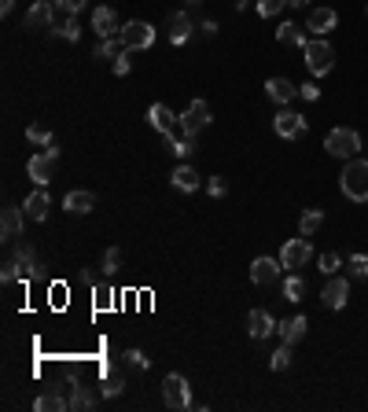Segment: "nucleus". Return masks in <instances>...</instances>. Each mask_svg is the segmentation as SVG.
<instances>
[{"instance_id":"obj_1","label":"nucleus","mask_w":368,"mask_h":412,"mask_svg":"<svg viewBox=\"0 0 368 412\" xmlns=\"http://www.w3.org/2000/svg\"><path fill=\"white\" fill-rule=\"evenodd\" d=\"M339 188L350 203H368V159H347V170L339 173Z\"/></svg>"},{"instance_id":"obj_2","label":"nucleus","mask_w":368,"mask_h":412,"mask_svg":"<svg viewBox=\"0 0 368 412\" xmlns=\"http://www.w3.org/2000/svg\"><path fill=\"white\" fill-rule=\"evenodd\" d=\"M302 55H306V70H310L313 78H324L331 74V66H335V48H331L328 41H306L302 44Z\"/></svg>"},{"instance_id":"obj_3","label":"nucleus","mask_w":368,"mask_h":412,"mask_svg":"<svg viewBox=\"0 0 368 412\" xmlns=\"http://www.w3.org/2000/svg\"><path fill=\"white\" fill-rule=\"evenodd\" d=\"M324 147H328V155H335V159H358V151H361L365 144H361V133H358V129L339 125V129H331V133L324 136Z\"/></svg>"},{"instance_id":"obj_4","label":"nucleus","mask_w":368,"mask_h":412,"mask_svg":"<svg viewBox=\"0 0 368 412\" xmlns=\"http://www.w3.org/2000/svg\"><path fill=\"white\" fill-rule=\"evenodd\" d=\"M162 402L170 409H192V386L181 372H170L162 379Z\"/></svg>"},{"instance_id":"obj_5","label":"nucleus","mask_w":368,"mask_h":412,"mask_svg":"<svg viewBox=\"0 0 368 412\" xmlns=\"http://www.w3.org/2000/svg\"><path fill=\"white\" fill-rule=\"evenodd\" d=\"M118 37H122V44L129 52H140V48H151V44H155V26L144 22V19H133V22H125V26H122Z\"/></svg>"},{"instance_id":"obj_6","label":"nucleus","mask_w":368,"mask_h":412,"mask_svg":"<svg viewBox=\"0 0 368 412\" xmlns=\"http://www.w3.org/2000/svg\"><path fill=\"white\" fill-rule=\"evenodd\" d=\"M310 258H313V247L306 235H299V240H288L280 247V265L283 269H291V273H299L302 265H310Z\"/></svg>"},{"instance_id":"obj_7","label":"nucleus","mask_w":368,"mask_h":412,"mask_svg":"<svg viewBox=\"0 0 368 412\" xmlns=\"http://www.w3.org/2000/svg\"><path fill=\"white\" fill-rule=\"evenodd\" d=\"M210 122H213L210 103L207 100H192V103H188V111L181 114V133L184 136H199V129H207Z\"/></svg>"},{"instance_id":"obj_8","label":"nucleus","mask_w":368,"mask_h":412,"mask_svg":"<svg viewBox=\"0 0 368 412\" xmlns=\"http://www.w3.org/2000/svg\"><path fill=\"white\" fill-rule=\"evenodd\" d=\"M272 129H277V136H283V140H302L306 136V118L302 114H295V111H280L277 118H272Z\"/></svg>"},{"instance_id":"obj_9","label":"nucleus","mask_w":368,"mask_h":412,"mask_svg":"<svg viewBox=\"0 0 368 412\" xmlns=\"http://www.w3.org/2000/svg\"><path fill=\"white\" fill-rule=\"evenodd\" d=\"M280 273H283L280 258H254V262H251V280L258 287H272L280 280Z\"/></svg>"},{"instance_id":"obj_10","label":"nucleus","mask_w":368,"mask_h":412,"mask_svg":"<svg viewBox=\"0 0 368 412\" xmlns=\"http://www.w3.org/2000/svg\"><path fill=\"white\" fill-rule=\"evenodd\" d=\"M192 15L188 11H170L166 15V37H170V44H184L188 37H192Z\"/></svg>"},{"instance_id":"obj_11","label":"nucleus","mask_w":368,"mask_h":412,"mask_svg":"<svg viewBox=\"0 0 368 412\" xmlns=\"http://www.w3.org/2000/svg\"><path fill=\"white\" fill-rule=\"evenodd\" d=\"M320 298H324L328 310H347V302H350V284H347V276H331L324 291H320Z\"/></svg>"},{"instance_id":"obj_12","label":"nucleus","mask_w":368,"mask_h":412,"mask_svg":"<svg viewBox=\"0 0 368 412\" xmlns=\"http://www.w3.org/2000/svg\"><path fill=\"white\" fill-rule=\"evenodd\" d=\"M26 210L19 206H4V214H0V235H4V243H15L22 235V225H26Z\"/></svg>"},{"instance_id":"obj_13","label":"nucleus","mask_w":368,"mask_h":412,"mask_svg":"<svg viewBox=\"0 0 368 412\" xmlns=\"http://www.w3.org/2000/svg\"><path fill=\"white\" fill-rule=\"evenodd\" d=\"M148 122H151V129H159L162 136H170V133H177V129H181V114H173L166 103H151Z\"/></svg>"},{"instance_id":"obj_14","label":"nucleus","mask_w":368,"mask_h":412,"mask_svg":"<svg viewBox=\"0 0 368 412\" xmlns=\"http://www.w3.org/2000/svg\"><path fill=\"white\" fill-rule=\"evenodd\" d=\"M55 15H59V8L52 0H37V4L26 11V30H52Z\"/></svg>"},{"instance_id":"obj_15","label":"nucleus","mask_w":368,"mask_h":412,"mask_svg":"<svg viewBox=\"0 0 368 412\" xmlns=\"http://www.w3.org/2000/svg\"><path fill=\"white\" fill-rule=\"evenodd\" d=\"M92 30H96V37H118L122 33V26H118V15H114V8H92Z\"/></svg>"},{"instance_id":"obj_16","label":"nucleus","mask_w":368,"mask_h":412,"mask_svg":"<svg viewBox=\"0 0 368 412\" xmlns=\"http://www.w3.org/2000/svg\"><path fill=\"white\" fill-rule=\"evenodd\" d=\"M247 332H251L254 343H262V339H269L272 332H277V321H272L269 310H251L247 313Z\"/></svg>"},{"instance_id":"obj_17","label":"nucleus","mask_w":368,"mask_h":412,"mask_svg":"<svg viewBox=\"0 0 368 412\" xmlns=\"http://www.w3.org/2000/svg\"><path fill=\"white\" fill-rule=\"evenodd\" d=\"M52 173H55V159L49 155V151H44V155H33V159L26 162V177H30V181L37 184V188L49 184Z\"/></svg>"},{"instance_id":"obj_18","label":"nucleus","mask_w":368,"mask_h":412,"mask_svg":"<svg viewBox=\"0 0 368 412\" xmlns=\"http://www.w3.org/2000/svg\"><path fill=\"white\" fill-rule=\"evenodd\" d=\"M335 22H339L335 8H313V11H310V19H306V30L317 33V37H324V33L335 30Z\"/></svg>"},{"instance_id":"obj_19","label":"nucleus","mask_w":368,"mask_h":412,"mask_svg":"<svg viewBox=\"0 0 368 412\" xmlns=\"http://www.w3.org/2000/svg\"><path fill=\"white\" fill-rule=\"evenodd\" d=\"M15 265H19L22 284H26V280H37V276H41L37 258H33V247H30V243H19V251H15Z\"/></svg>"},{"instance_id":"obj_20","label":"nucleus","mask_w":368,"mask_h":412,"mask_svg":"<svg viewBox=\"0 0 368 412\" xmlns=\"http://www.w3.org/2000/svg\"><path fill=\"white\" fill-rule=\"evenodd\" d=\"M265 92H269L272 103H291L295 96H299V85H295V81H288V78H269V81H265Z\"/></svg>"},{"instance_id":"obj_21","label":"nucleus","mask_w":368,"mask_h":412,"mask_svg":"<svg viewBox=\"0 0 368 412\" xmlns=\"http://www.w3.org/2000/svg\"><path fill=\"white\" fill-rule=\"evenodd\" d=\"M306 328H310V321L299 313V316H291V321L277 324V332H280V339H283L288 346H295V343H302V339H306Z\"/></svg>"},{"instance_id":"obj_22","label":"nucleus","mask_w":368,"mask_h":412,"mask_svg":"<svg viewBox=\"0 0 368 412\" xmlns=\"http://www.w3.org/2000/svg\"><path fill=\"white\" fill-rule=\"evenodd\" d=\"M49 206H52V199H49V192H44V188H37V192H33L26 203H22V210H26L30 221H44V217H49Z\"/></svg>"},{"instance_id":"obj_23","label":"nucleus","mask_w":368,"mask_h":412,"mask_svg":"<svg viewBox=\"0 0 368 412\" xmlns=\"http://www.w3.org/2000/svg\"><path fill=\"white\" fill-rule=\"evenodd\" d=\"M170 184L177 188V192H199V173L188 166V162H181V166L170 173Z\"/></svg>"},{"instance_id":"obj_24","label":"nucleus","mask_w":368,"mask_h":412,"mask_svg":"<svg viewBox=\"0 0 368 412\" xmlns=\"http://www.w3.org/2000/svg\"><path fill=\"white\" fill-rule=\"evenodd\" d=\"M52 33L55 37H63V41H81V26H78V19L74 15H55V22H52Z\"/></svg>"},{"instance_id":"obj_25","label":"nucleus","mask_w":368,"mask_h":412,"mask_svg":"<svg viewBox=\"0 0 368 412\" xmlns=\"http://www.w3.org/2000/svg\"><path fill=\"white\" fill-rule=\"evenodd\" d=\"M63 206H67V214H89V210L96 206V195L92 192H70L63 199Z\"/></svg>"},{"instance_id":"obj_26","label":"nucleus","mask_w":368,"mask_h":412,"mask_svg":"<svg viewBox=\"0 0 368 412\" xmlns=\"http://www.w3.org/2000/svg\"><path fill=\"white\" fill-rule=\"evenodd\" d=\"M166 147H170L181 162H188V159H192V151H195V136H184V133L177 136V133H170V136H166Z\"/></svg>"},{"instance_id":"obj_27","label":"nucleus","mask_w":368,"mask_h":412,"mask_svg":"<svg viewBox=\"0 0 368 412\" xmlns=\"http://www.w3.org/2000/svg\"><path fill=\"white\" fill-rule=\"evenodd\" d=\"M277 41L283 44V48H302L306 33H302V26H295V22H283V26L277 30Z\"/></svg>"},{"instance_id":"obj_28","label":"nucleus","mask_w":368,"mask_h":412,"mask_svg":"<svg viewBox=\"0 0 368 412\" xmlns=\"http://www.w3.org/2000/svg\"><path fill=\"white\" fill-rule=\"evenodd\" d=\"M92 305H96L100 313H103V310H114V305H118L114 287H111V284H96V287H92Z\"/></svg>"},{"instance_id":"obj_29","label":"nucleus","mask_w":368,"mask_h":412,"mask_svg":"<svg viewBox=\"0 0 368 412\" xmlns=\"http://www.w3.org/2000/svg\"><path fill=\"white\" fill-rule=\"evenodd\" d=\"M92 405H96V394H92L89 391V386H74V394H70V409H74V412H89Z\"/></svg>"},{"instance_id":"obj_30","label":"nucleus","mask_w":368,"mask_h":412,"mask_svg":"<svg viewBox=\"0 0 368 412\" xmlns=\"http://www.w3.org/2000/svg\"><path fill=\"white\" fill-rule=\"evenodd\" d=\"M122 52H129L125 44H122V37H103V41L96 44V59H111V63H114Z\"/></svg>"},{"instance_id":"obj_31","label":"nucleus","mask_w":368,"mask_h":412,"mask_svg":"<svg viewBox=\"0 0 368 412\" xmlns=\"http://www.w3.org/2000/svg\"><path fill=\"white\" fill-rule=\"evenodd\" d=\"M67 405H70V402H63V397H59V391H55V386H52L49 394H41L37 402H33V409H37V412H63Z\"/></svg>"},{"instance_id":"obj_32","label":"nucleus","mask_w":368,"mask_h":412,"mask_svg":"<svg viewBox=\"0 0 368 412\" xmlns=\"http://www.w3.org/2000/svg\"><path fill=\"white\" fill-rule=\"evenodd\" d=\"M283 298L288 302H302L306 298V280L299 273H291L288 280H283Z\"/></svg>"},{"instance_id":"obj_33","label":"nucleus","mask_w":368,"mask_h":412,"mask_svg":"<svg viewBox=\"0 0 368 412\" xmlns=\"http://www.w3.org/2000/svg\"><path fill=\"white\" fill-rule=\"evenodd\" d=\"M100 269L107 276H118V273H122V251H118V247H107L103 258H100Z\"/></svg>"},{"instance_id":"obj_34","label":"nucleus","mask_w":368,"mask_h":412,"mask_svg":"<svg viewBox=\"0 0 368 412\" xmlns=\"http://www.w3.org/2000/svg\"><path fill=\"white\" fill-rule=\"evenodd\" d=\"M320 225H324V214H320V210H306V214L299 217V232L302 235H317Z\"/></svg>"},{"instance_id":"obj_35","label":"nucleus","mask_w":368,"mask_h":412,"mask_svg":"<svg viewBox=\"0 0 368 412\" xmlns=\"http://www.w3.org/2000/svg\"><path fill=\"white\" fill-rule=\"evenodd\" d=\"M26 140H30V144H37V147H52V144H55V136H52L44 125H30V129H26Z\"/></svg>"},{"instance_id":"obj_36","label":"nucleus","mask_w":368,"mask_h":412,"mask_svg":"<svg viewBox=\"0 0 368 412\" xmlns=\"http://www.w3.org/2000/svg\"><path fill=\"white\" fill-rule=\"evenodd\" d=\"M269 368H272V372H283V368H291V346H288V343H283V346H280V350L269 357Z\"/></svg>"},{"instance_id":"obj_37","label":"nucleus","mask_w":368,"mask_h":412,"mask_svg":"<svg viewBox=\"0 0 368 412\" xmlns=\"http://www.w3.org/2000/svg\"><path fill=\"white\" fill-rule=\"evenodd\" d=\"M122 391H125V379H122V375H107V379L100 383V394H103V397H118Z\"/></svg>"},{"instance_id":"obj_38","label":"nucleus","mask_w":368,"mask_h":412,"mask_svg":"<svg viewBox=\"0 0 368 412\" xmlns=\"http://www.w3.org/2000/svg\"><path fill=\"white\" fill-rule=\"evenodd\" d=\"M283 8H288V0H258V15H262V19L280 15Z\"/></svg>"},{"instance_id":"obj_39","label":"nucleus","mask_w":368,"mask_h":412,"mask_svg":"<svg viewBox=\"0 0 368 412\" xmlns=\"http://www.w3.org/2000/svg\"><path fill=\"white\" fill-rule=\"evenodd\" d=\"M339 254L335 251H328V254H320V262H317V269H320V273H328V276H335L339 273Z\"/></svg>"},{"instance_id":"obj_40","label":"nucleus","mask_w":368,"mask_h":412,"mask_svg":"<svg viewBox=\"0 0 368 412\" xmlns=\"http://www.w3.org/2000/svg\"><path fill=\"white\" fill-rule=\"evenodd\" d=\"M350 273L358 276V280H368V254H350Z\"/></svg>"},{"instance_id":"obj_41","label":"nucleus","mask_w":368,"mask_h":412,"mask_svg":"<svg viewBox=\"0 0 368 412\" xmlns=\"http://www.w3.org/2000/svg\"><path fill=\"white\" fill-rule=\"evenodd\" d=\"M15 280H22L19 276V265H15V258H11V262H4V265H0V284H15Z\"/></svg>"},{"instance_id":"obj_42","label":"nucleus","mask_w":368,"mask_h":412,"mask_svg":"<svg viewBox=\"0 0 368 412\" xmlns=\"http://www.w3.org/2000/svg\"><path fill=\"white\" fill-rule=\"evenodd\" d=\"M125 364H133V368L144 372L151 361H148V353H144V350H125Z\"/></svg>"},{"instance_id":"obj_43","label":"nucleus","mask_w":368,"mask_h":412,"mask_svg":"<svg viewBox=\"0 0 368 412\" xmlns=\"http://www.w3.org/2000/svg\"><path fill=\"white\" fill-rule=\"evenodd\" d=\"M207 192H210L213 199H221L225 192H229V181H225V177H210V181H207Z\"/></svg>"},{"instance_id":"obj_44","label":"nucleus","mask_w":368,"mask_h":412,"mask_svg":"<svg viewBox=\"0 0 368 412\" xmlns=\"http://www.w3.org/2000/svg\"><path fill=\"white\" fill-rule=\"evenodd\" d=\"M299 96H302V100H310V103H313V100H320L317 81H306V85H299Z\"/></svg>"},{"instance_id":"obj_45","label":"nucleus","mask_w":368,"mask_h":412,"mask_svg":"<svg viewBox=\"0 0 368 412\" xmlns=\"http://www.w3.org/2000/svg\"><path fill=\"white\" fill-rule=\"evenodd\" d=\"M111 66H114V74H118V78H125V74H129V55L122 52V55H118V59H114Z\"/></svg>"},{"instance_id":"obj_46","label":"nucleus","mask_w":368,"mask_h":412,"mask_svg":"<svg viewBox=\"0 0 368 412\" xmlns=\"http://www.w3.org/2000/svg\"><path fill=\"white\" fill-rule=\"evenodd\" d=\"M81 8H85V0H67V4L59 8V11H67V15H78Z\"/></svg>"},{"instance_id":"obj_47","label":"nucleus","mask_w":368,"mask_h":412,"mask_svg":"<svg viewBox=\"0 0 368 412\" xmlns=\"http://www.w3.org/2000/svg\"><path fill=\"white\" fill-rule=\"evenodd\" d=\"M213 33H218V22L207 19V22H203V37H213Z\"/></svg>"},{"instance_id":"obj_48","label":"nucleus","mask_w":368,"mask_h":412,"mask_svg":"<svg viewBox=\"0 0 368 412\" xmlns=\"http://www.w3.org/2000/svg\"><path fill=\"white\" fill-rule=\"evenodd\" d=\"M81 284H89V287H96V273H89V269H85V273H81Z\"/></svg>"},{"instance_id":"obj_49","label":"nucleus","mask_w":368,"mask_h":412,"mask_svg":"<svg viewBox=\"0 0 368 412\" xmlns=\"http://www.w3.org/2000/svg\"><path fill=\"white\" fill-rule=\"evenodd\" d=\"M11 8H15V0H0V11H4V15H11Z\"/></svg>"},{"instance_id":"obj_50","label":"nucleus","mask_w":368,"mask_h":412,"mask_svg":"<svg viewBox=\"0 0 368 412\" xmlns=\"http://www.w3.org/2000/svg\"><path fill=\"white\" fill-rule=\"evenodd\" d=\"M195 8H203V0H184V11H195Z\"/></svg>"},{"instance_id":"obj_51","label":"nucleus","mask_w":368,"mask_h":412,"mask_svg":"<svg viewBox=\"0 0 368 412\" xmlns=\"http://www.w3.org/2000/svg\"><path fill=\"white\" fill-rule=\"evenodd\" d=\"M291 8H310V0H288Z\"/></svg>"},{"instance_id":"obj_52","label":"nucleus","mask_w":368,"mask_h":412,"mask_svg":"<svg viewBox=\"0 0 368 412\" xmlns=\"http://www.w3.org/2000/svg\"><path fill=\"white\" fill-rule=\"evenodd\" d=\"M247 4H251V0H236V8H240V11H243Z\"/></svg>"},{"instance_id":"obj_53","label":"nucleus","mask_w":368,"mask_h":412,"mask_svg":"<svg viewBox=\"0 0 368 412\" xmlns=\"http://www.w3.org/2000/svg\"><path fill=\"white\" fill-rule=\"evenodd\" d=\"M52 4H55V8H63V4H67V0H52Z\"/></svg>"},{"instance_id":"obj_54","label":"nucleus","mask_w":368,"mask_h":412,"mask_svg":"<svg viewBox=\"0 0 368 412\" xmlns=\"http://www.w3.org/2000/svg\"><path fill=\"white\" fill-rule=\"evenodd\" d=\"M365 15H368V4H365Z\"/></svg>"}]
</instances>
